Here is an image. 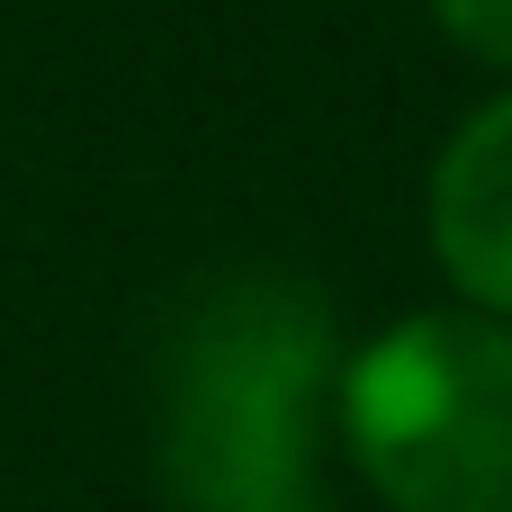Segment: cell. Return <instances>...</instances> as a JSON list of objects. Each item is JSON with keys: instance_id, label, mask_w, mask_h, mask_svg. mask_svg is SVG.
Wrapping results in <instances>:
<instances>
[{"instance_id": "1", "label": "cell", "mask_w": 512, "mask_h": 512, "mask_svg": "<svg viewBox=\"0 0 512 512\" xmlns=\"http://www.w3.org/2000/svg\"><path fill=\"white\" fill-rule=\"evenodd\" d=\"M333 387V306L297 270H216L162 342V495L171 512H333L315 423Z\"/></svg>"}, {"instance_id": "2", "label": "cell", "mask_w": 512, "mask_h": 512, "mask_svg": "<svg viewBox=\"0 0 512 512\" xmlns=\"http://www.w3.org/2000/svg\"><path fill=\"white\" fill-rule=\"evenodd\" d=\"M342 432L387 512H512V324L405 315L342 369Z\"/></svg>"}, {"instance_id": "3", "label": "cell", "mask_w": 512, "mask_h": 512, "mask_svg": "<svg viewBox=\"0 0 512 512\" xmlns=\"http://www.w3.org/2000/svg\"><path fill=\"white\" fill-rule=\"evenodd\" d=\"M423 216H432V252L459 279V297L512 324V90L486 99L441 144Z\"/></svg>"}, {"instance_id": "4", "label": "cell", "mask_w": 512, "mask_h": 512, "mask_svg": "<svg viewBox=\"0 0 512 512\" xmlns=\"http://www.w3.org/2000/svg\"><path fill=\"white\" fill-rule=\"evenodd\" d=\"M423 9H432V27H441L459 54L512 72V0H423Z\"/></svg>"}]
</instances>
